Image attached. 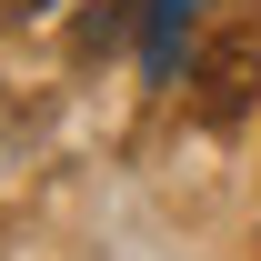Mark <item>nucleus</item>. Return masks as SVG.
<instances>
[{
    "label": "nucleus",
    "mask_w": 261,
    "mask_h": 261,
    "mask_svg": "<svg viewBox=\"0 0 261 261\" xmlns=\"http://www.w3.org/2000/svg\"><path fill=\"white\" fill-rule=\"evenodd\" d=\"M251 100H261V10H231L191 50V111L211 130H231V121H251Z\"/></svg>",
    "instance_id": "f257e3e1"
},
{
    "label": "nucleus",
    "mask_w": 261,
    "mask_h": 261,
    "mask_svg": "<svg viewBox=\"0 0 261 261\" xmlns=\"http://www.w3.org/2000/svg\"><path fill=\"white\" fill-rule=\"evenodd\" d=\"M181 10H191V0H141V70H151V81L181 70Z\"/></svg>",
    "instance_id": "f03ea898"
},
{
    "label": "nucleus",
    "mask_w": 261,
    "mask_h": 261,
    "mask_svg": "<svg viewBox=\"0 0 261 261\" xmlns=\"http://www.w3.org/2000/svg\"><path fill=\"white\" fill-rule=\"evenodd\" d=\"M20 10H50V0H0V20H20Z\"/></svg>",
    "instance_id": "7ed1b4c3"
}]
</instances>
